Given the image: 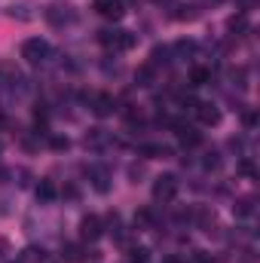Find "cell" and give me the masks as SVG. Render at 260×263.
I'll return each mask as SVG.
<instances>
[{"mask_svg": "<svg viewBox=\"0 0 260 263\" xmlns=\"http://www.w3.org/2000/svg\"><path fill=\"white\" fill-rule=\"evenodd\" d=\"M169 62H172V46H165V43L159 46V43H156V46L150 49V62H147V65L159 67V65H169Z\"/></svg>", "mask_w": 260, "mask_h": 263, "instance_id": "cell-16", "label": "cell"}, {"mask_svg": "<svg viewBox=\"0 0 260 263\" xmlns=\"http://www.w3.org/2000/svg\"><path fill=\"white\" fill-rule=\"evenodd\" d=\"M6 126H9V120H6V114H3V110H0V132L6 129Z\"/></svg>", "mask_w": 260, "mask_h": 263, "instance_id": "cell-31", "label": "cell"}, {"mask_svg": "<svg viewBox=\"0 0 260 263\" xmlns=\"http://www.w3.org/2000/svg\"><path fill=\"white\" fill-rule=\"evenodd\" d=\"M233 214L236 217H251L254 214V196H239L233 202Z\"/></svg>", "mask_w": 260, "mask_h": 263, "instance_id": "cell-18", "label": "cell"}, {"mask_svg": "<svg viewBox=\"0 0 260 263\" xmlns=\"http://www.w3.org/2000/svg\"><path fill=\"white\" fill-rule=\"evenodd\" d=\"M89 110L104 120V117H110L117 110V98L110 92H95V95H89Z\"/></svg>", "mask_w": 260, "mask_h": 263, "instance_id": "cell-6", "label": "cell"}, {"mask_svg": "<svg viewBox=\"0 0 260 263\" xmlns=\"http://www.w3.org/2000/svg\"><path fill=\"white\" fill-rule=\"evenodd\" d=\"M114 138H110V132L107 129H89L86 132V138H83V144L89 147V150H101V147H107Z\"/></svg>", "mask_w": 260, "mask_h": 263, "instance_id": "cell-11", "label": "cell"}, {"mask_svg": "<svg viewBox=\"0 0 260 263\" xmlns=\"http://www.w3.org/2000/svg\"><path fill=\"white\" fill-rule=\"evenodd\" d=\"M62 196H65V199H80V190H77V184H65Z\"/></svg>", "mask_w": 260, "mask_h": 263, "instance_id": "cell-30", "label": "cell"}, {"mask_svg": "<svg viewBox=\"0 0 260 263\" xmlns=\"http://www.w3.org/2000/svg\"><path fill=\"white\" fill-rule=\"evenodd\" d=\"M178 190H181L178 175H159V178H153V199L156 202H172V199L178 196Z\"/></svg>", "mask_w": 260, "mask_h": 263, "instance_id": "cell-4", "label": "cell"}, {"mask_svg": "<svg viewBox=\"0 0 260 263\" xmlns=\"http://www.w3.org/2000/svg\"><path fill=\"white\" fill-rule=\"evenodd\" d=\"M175 129H178L181 147H199L202 144V132H196L193 126H175Z\"/></svg>", "mask_w": 260, "mask_h": 263, "instance_id": "cell-14", "label": "cell"}, {"mask_svg": "<svg viewBox=\"0 0 260 263\" xmlns=\"http://www.w3.org/2000/svg\"><path fill=\"white\" fill-rule=\"evenodd\" d=\"M239 175H245V178H254V175H257V172H254V162H251L248 156L239 162Z\"/></svg>", "mask_w": 260, "mask_h": 263, "instance_id": "cell-27", "label": "cell"}, {"mask_svg": "<svg viewBox=\"0 0 260 263\" xmlns=\"http://www.w3.org/2000/svg\"><path fill=\"white\" fill-rule=\"evenodd\" d=\"M12 263H18V260H12Z\"/></svg>", "mask_w": 260, "mask_h": 263, "instance_id": "cell-34", "label": "cell"}, {"mask_svg": "<svg viewBox=\"0 0 260 263\" xmlns=\"http://www.w3.org/2000/svg\"><path fill=\"white\" fill-rule=\"evenodd\" d=\"M138 153H141L144 159H169L175 150H172L169 144H141V147H138Z\"/></svg>", "mask_w": 260, "mask_h": 263, "instance_id": "cell-12", "label": "cell"}, {"mask_svg": "<svg viewBox=\"0 0 260 263\" xmlns=\"http://www.w3.org/2000/svg\"><path fill=\"white\" fill-rule=\"evenodd\" d=\"M153 70H156V67L141 65L135 70V83H138V86H153Z\"/></svg>", "mask_w": 260, "mask_h": 263, "instance_id": "cell-22", "label": "cell"}, {"mask_svg": "<svg viewBox=\"0 0 260 263\" xmlns=\"http://www.w3.org/2000/svg\"><path fill=\"white\" fill-rule=\"evenodd\" d=\"M37 199L43 202V205H49V202H55L59 199V187H55V181H49V178H43L40 184H37Z\"/></svg>", "mask_w": 260, "mask_h": 263, "instance_id": "cell-13", "label": "cell"}, {"mask_svg": "<svg viewBox=\"0 0 260 263\" xmlns=\"http://www.w3.org/2000/svg\"><path fill=\"white\" fill-rule=\"evenodd\" d=\"M22 59H25L28 65H46L49 59H55V49H52L49 40H43V37H28V40L22 43Z\"/></svg>", "mask_w": 260, "mask_h": 263, "instance_id": "cell-3", "label": "cell"}, {"mask_svg": "<svg viewBox=\"0 0 260 263\" xmlns=\"http://www.w3.org/2000/svg\"><path fill=\"white\" fill-rule=\"evenodd\" d=\"M104 236V220L98 214H83L80 217V239L83 242H98Z\"/></svg>", "mask_w": 260, "mask_h": 263, "instance_id": "cell-5", "label": "cell"}, {"mask_svg": "<svg viewBox=\"0 0 260 263\" xmlns=\"http://www.w3.org/2000/svg\"><path fill=\"white\" fill-rule=\"evenodd\" d=\"M43 18H46L49 28L62 31V28H70V25L80 18V12H77L73 3H67V0H55V3H49V6L43 9Z\"/></svg>", "mask_w": 260, "mask_h": 263, "instance_id": "cell-2", "label": "cell"}, {"mask_svg": "<svg viewBox=\"0 0 260 263\" xmlns=\"http://www.w3.org/2000/svg\"><path fill=\"white\" fill-rule=\"evenodd\" d=\"M144 175H147V165H144V162H132L129 165V181L132 184H141Z\"/></svg>", "mask_w": 260, "mask_h": 263, "instance_id": "cell-25", "label": "cell"}, {"mask_svg": "<svg viewBox=\"0 0 260 263\" xmlns=\"http://www.w3.org/2000/svg\"><path fill=\"white\" fill-rule=\"evenodd\" d=\"M147 257H150V251H147V248H132V254H129L132 263H147Z\"/></svg>", "mask_w": 260, "mask_h": 263, "instance_id": "cell-28", "label": "cell"}, {"mask_svg": "<svg viewBox=\"0 0 260 263\" xmlns=\"http://www.w3.org/2000/svg\"><path fill=\"white\" fill-rule=\"evenodd\" d=\"M49 150L67 153V150H70V138H67V135H49Z\"/></svg>", "mask_w": 260, "mask_h": 263, "instance_id": "cell-24", "label": "cell"}, {"mask_svg": "<svg viewBox=\"0 0 260 263\" xmlns=\"http://www.w3.org/2000/svg\"><path fill=\"white\" fill-rule=\"evenodd\" d=\"M205 83H211V70H208V67H193V70H190V86L199 89V86H205Z\"/></svg>", "mask_w": 260, "mask_h": 263, "instance_id": "cell-21", "label": "cell"}, {"mask_svg": "<svg viewBox=\"0 0 260 263\" xmlns=\"http://www.w3.org/2000/svg\"><path fill=\"white\" fill-rule=\"evenodd\" d=\"M98 43L110 52H129L138 46V34H132L126 28H104L98 31Z\"/></svg>", "mask_w": 260, "mask_h": 263, "instance_id": "cell-1", "label": "cell"}, {"mask_svg": "<svg viewBox=\"0 0 260 263\" xmlns=\"http://www.w3.org/2000/svg\"><path fill=\"white\" fill-rule=\"evenodd\" d=\"M227 28H230L233 34H245V31H248V15H245V9H239L236 15H230V18H227Z\"/></svg>", "mask_w": 260, "mask_h": 263, "instance_id": "cell-19", "label": "cell"}, {"mask_svg": "<svg viewBox=\"0 0 260 263\" xmlns=\"http://www.w3.org/2000/svg\"><path fill=\"white\" fill-rule=\"evenodd\" d=\"M34 9H37V6H34L31 0H18V3H12V6L6 9V15H9V18H15V22H31V18L37 15Z\"/></svg>", "mask_w": 260, "mask_h": 263, "instance_id": "cell-10", "label": "cell"}, {"mask_svg": "<svg viewBox=\"0 0 260 263\" xmlns=\"http://www.w3.org/2000/svg\"><path fill=\"white\" fill-rule=\"evenodd\" d=\"M193 114H196V120H199L202 126H220V107L211 104V101H196Z\"/></svg>", "mask_w": 260, "mask_h": 263, "instance_id": "cell-8", "label": "cell"}, {"mask_svg": "<svg viewBox=\"0 0 260 263\" xmlns=\"http://www.w3.org/2000/svg\"><path fill=\"white\" fill-rule=\"evenodd\" d=\"M67 263H77V260H83V248L80 245H65V254H62Z\"/></svg>", "mask_w": 260, "mask_h": 263, "instance_id": "cell-26", "label": "cell"}, {"mask_svg": "<svg viewBox=\"0 0 260 263\" xmlns=\"http://www.w3.org/2000/svg\"><path fill=\"white\" fill-rule=\"evenodd\" d=\"M205 3H211V6H217V3H220V0H205Z\"/></svg>", "mask_w": 260, "mask_h": 263, "instance_id": "cell-32", "label": "cell"}, {"mask_svg": "<svg viewBox=\"0 0 260 263\" xmlns=\"http://www.w3.org/2000/svg\"><path fill=\"white\" fill-rule=\"evenodd\" d=\"M0 150H3V144H0Z\"/></svg>", "mask_w": 260, "mask_h": 263, "instance_id": "cell-33", "label": "cell"}, {"mask_svg": "<svg viewBox=\"0 0 260 263\" xmlns=\"http://www.w3.org/2000/svg\"><path fill=\"white\" fill-rule=\"evenodd\" d=\"M220 165H224V159H220L217 150H205V153H202V168H205V172H217Z\"/></svg>", "mask_w": 260, "mask_h": 263, "instance_id": "cell-20", "label": "cell"}, {"mask_svg": "<svg viewBox=\"0 0 260 263\" xmlns=\"http://www.w3.org/2000/svg\"><path fill=\"white\" fill-rule=\"evenodd\" d=\"M89 181H92V190H95V193H101V196H107V193H110V187H114V184H110V181H114V178H110V172H107V168H101V165H92V168H89Z\"/></svg>", "mask_w": 260, "mask_h": 263, "instance_id": "cell-9", "label": "cell"}, {"mask_svg": "<svg viewBox=\"0 0 260 263\" xmlns=\"http://www.w3.org/2000/svg\"><path fill=\"white\" fill-rule=\"evenodd\" d=\"M172 18H178V22H193V18H199V9H196L193 3H175Z\"/></svg>", "mask_w": 260, "mask_h": 263, "instance_id": "cell-17", "label": "cell"}, {"mask_svg": "<svg viewBox=\"0 0 260 263\" xmlns=\"http://www.w3.org/2000/svg\"><path fill=\"white\" fill-rule=\"evenodd\" d=\"M196 55V43L193 40H178L175 46H172V62L178 59V62H187V59H193Z\"/></svg>", "mask_w": 260, "mask_h": 263, "instance_id": "cell-15", "label": "cell"}, {"mask_svg": "<svg viewBox=\"0 0 260 263\" xmlns=\"http://www.w3.org/2000/svg\"><path fill=\"white\" fill-rule=\"evenodd\" d=\"M242 123H245V129H254V126H257V114H254V110H245V114H242Z\"/></svg>", "mask_w": 260, "mask_h": 263, "instance_id": "cell-29", "label": "cell"}, {"mask_svg": "<svg viewBox=\"0 0 260 263\" xmlns=\"http://www.w3.org/2000/svg\"><path fill=\"white\" fill-rule=\"evenodd\" d=\"M92 9L101 18H110V22H120L126 15V3L123 0H92Z\"/></svg>", "mask_w": 260, "mask_h": 263, "instance_id": "cell-7", "label": "cell"}, {"mask_svg": "<svg viewBox=\"0 0 260 263\" xmlns=\"http://www.w3.org/2000/svg\"><path fill=\"white\" fill-rule=\"evenodd\" d=\"M150 227H153V211L150 208H141L135 214V230H150Z\"/></svg>", "mask_w": 260, "mask_h": 263, "instance_id": "cell-23", "label": "cell"}]
</instances>
